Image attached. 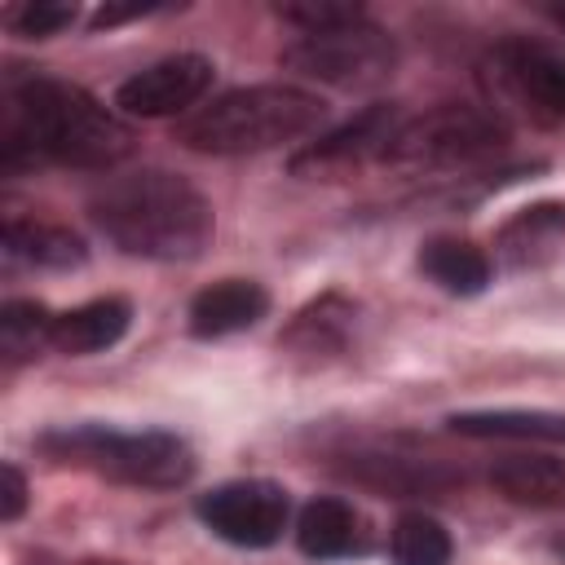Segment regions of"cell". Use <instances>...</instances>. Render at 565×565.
Wrapping results in <instances>:
<instances>
[{"instance_id":"1","label":"cell","mask_w":565,"mask_h":565,"mask_svg":"<svg viewBox=\"0 0 565 565\" xmlns=\"http://www.w3.org/2000/svg\"><path fill=\"white\" fill-rule=\"evenodd\" d=\"M4 163L53 159L66 168H115L132 150V128L93 93L66 79H26L4 102Z\"/></svg>"},{"instance_id":"2","label":"cell","mask_w":565,"mask_h":565,"mask_svg":"<svg viewBox=\"0 0 565 565\" xmlns=\"http://www.w3.org/2000/svg\"><path fill=\"white\" fill-rule=\"evenodd\" d=\"M93 225L128 256L194 260L216 234V212L199 185L177 172H128L106 181L88 203Z\"/></svg>"},{"instance_id":"3","label":"cell","mask_w":565,"mask_h":565,"mask_svg":"<svg viewBox=\"0 0 565 565\" xmlns=\"http://www.w3.org/2000/svg\"><path fill=\"white\" fill-rule=\"evenodd\" d=\"M327 106L300 84H252L212 97L177 124V141L199 154H260L305 141Z\"/></svg>"},{"instance_id":"4","label":"cell","mask_w":565,"mask_h":565,"mask_svg":"<svg viewBox=\"0 0 565 565\" xmlns=\"http://www.w3.org/2000/svg\"><path fill=\"white\" fill-rule=\"evenodd\" d=\"M40 450L57 463H75L141 490H177L194 477V450L163 428H146V433H119L102 424L49 428L40 433Z\"/></svg>"},{"instance_id":"5","label":"cell","mask_w":565,"mask_h":565,"mask_svg":"<svg viewBox=\"0 0 565 565\" xmlns=\"http://www.w3.org/2000/svg\"><path fill=\"white\" fill-rule=\"evenodd\" d=\"M282 66L331 84V88H375L393 75L397 66V44L384 26H375L366 13L335 22V26H318V31H300L287 49H282Z\"/></svg>"},{"instance_id":"6","label":"cell","mask_w":565,"mask_h":565,"mask_svg":"<svg viewBox=\"0 0 565 565\" xmlns=\"http://www.w3.org/2000/svg\"><path fill=\"white\" fill-rule=\"evenodd\" d=\"M508 146V124L481 106H433L397 128L384 150L393 168H463Z\"/></svg>"},{"instance_id":"7","label":"cell","mask_w":565,"mask_h":565,"mask_svg":"<svg viewBox=\"0 0 565 565\" xmlns=\"http://www.w3.org/2000/svg\"><path fill=\"white\" fill-rule=\"evenodd\" d=\"M287 516H291V503H287V490L274 486V481H260V477H247V481H225L216 490H207L199 499V521L234 543V547H269L282 539L287 530Z\"/></svg>"},{"instance_id":"8","label":"cell","mask_w":565,"mask_h":565,"mask_svg":"<svg viewBox=\"0 0 565 565\" xmlns=\"http://www.w3.org/2000/svg\"><path fill=\"white\" fill-rule=\"evenodd\" d=\"M216 66L203 53H172L163 62H150L146 71L128 75L115 88V106L132 119H168V115H185L190 106L203 102V93L212 88Z\"/></svg>"},{"instance_id":"9","label":"cell","mask_w":565,"mask_h":565,"mask_svg":"<svg viewBox=\"0 0 565 565\" xmlns=\"http://www.w3.org/2000/svg\"><path fill=\"white\" fill-rule=\"evenodd\" d=\"M499 88L539 124L565 119V53L530 40H508L490 57Z\"/></svg>"},{"instance_id":"10","label":"cell","mask_w":565,"mask_h":565,"mask_svg":"<svg viewBox=\"0 0 565 565\" xmlns=\"http://www.w3.org/2000/svg\"><path fill=\"white\" fill-rule=\"evenodd\" d=\"M406 124V110L393 106V102H380V106H366L362 115H353L349 124L331 128L327 137L309 141L296 159H291V172H313V177H327V172H344V168H362L371 159H384L388 141L397 137V128Z\"/></svg>"},{"instance_id":"11","label":"cell","mask_w":565,"mask_h":565,"mask_svg":"<svg viewBox=\"0 0 565 565\" xmlns=\"http://www.w3.org/2000/svg\"><path fill=\"white\" fill-rule=\"evenodd\" d=\"M296 543L313 561H340V556H362L371 547L366 516L344 503V499H313L296 516Z\"/></svg>"},{"instance_id":"12","label":"cell","mask_w":565,"mask_h":565,"mask_svg":"<svg viewBox=\"0 0 565 565\" xmlns=\"http://www.w3.org/2000/svg\"><path fill=\"white\" fill-rule=\"evenodd\" d=\"M269 309V291L252 278H221L212 287H203L190 300V331L199 340H221L234 331H247L265 318Z\"/></svg>"},{"instance_id":"13","label":"cell","mask_w":565,"mask_h":565,"mask_svg":"<svg viewBox=\"0 0 565 565\" xmlns=\"http://www.w3.org/2000/svg\"><path fill=\"white\" fill-rule=\"evenodd\" d=\"M128 322H132V305L124 296H102V300L75 305L66 313H57V322H53V349L66 353V358L102 353V349H110V344L124 340Z\"/></svg>"},{"instance_id":"14","label":"cell","mask_w":565,"mask_h":565,"mask_svg":"<svg viewBox=\"0 0 565 565\" xmlns=\"http://www.w3.org/2000/svg\"><path fill=\"white\" fill-rule=\"evenodd\" d=\"M490 486L521 508H565V459L556 455H508L490 468Z\"/></svg>"},{"instance_id":"15","label":"cell","mask_w":565,"mask_h":565,"mask_svg":"<svg viewBox=\"0 0 565 565\" xmlns=\"http://www.w3.org/2000/svg\"><path fill=\"white\" fill-rule=\"evenodd\" d=\"M561 238H565V203H534V207H521L499 230V256L512 269H530V265H543Z\"/></svg>"},{"instance_id":"16","label":"cell","mask_w":565,"mask_h":565,"mask_svg":"<svg viewBox=\"0 0 565 565\" xmlns=\"http://www.w3.org/2000/svg\"><path fill=\"white\" fill-rule=\"evenodd\" d=\"M4 256L9 260H26L40 269H75L88 260V247L79 234L62 230V225H44V221H4Z\"/></svg>"},{"instance_id":"17","label":"cell","mask_w":565,"mask_h":565,"mask_svg":"<svg viewBox=\"0 0 565 565\" xmlns=\"http://www.w3.org/2000/svg\"><path fill=\"white\" fill-rule=\"evenodd\" d=\"M419 269L450 296H477L490 287V256L468 238H428L419 247Z\"/></svg>"},{"instance_id":"18","label":"cell","mask_w":565,"mask_h":565,"mask_svg":"<svg viewBox=\"0 0 565 565\" xmlns=\"http://www.w3.org/2000/svg\"><path fill=\"white\" fill-rule=\"evenodd\" d=\"M463 437H508V441H565V415L556 411H463L450 415Z\"/></svg>"},{"instance_id":"19","label":"cell","mask_w":565,"mask_h":565,"mask_svg":"<svg viewBox=\"0 0 565 565\" xmlns=\"http://www.w3.org/2000/svg\"><path fill=\"white\" fill-rule=\"evenodd\" d=\"M349 327H353V305L344 296H318L313 305H305L291 327L282 331V344L296 349V353H335L344 349L349 340Z\"/></svg>"},{"instance_id":"20","label":"cell","mask_w":565,"mask_h":565,"mask_svg":"<svg viewBox=\"0 0 565 565\" xmlns=\"http://www.w3.org/2000/svg\"><path fill=\"white\" fill-rule=\"evenodd\" d=\"M53 322L57 313H49L40 300H9L0 309V353L4 362H26L40 349L53 344Z\"/></svg>"},{"instance_id":"21","label":"cell","mask_w":565,"mask_h":565,"mask_svg":"<svg viewBox=\"0 0 565 565\" xmlns=\"http://www.w3.org/2000/svg\"><path fill=\"white\" fill-rule=\"evenodd\" d=\"M388 547L393 565H450V534L428 512H402Z\"/></svg>"},{"instance_id":"22","label":"cell","mask_w":565,"mask_h":565,"mask_svg":"<svg viewBox=\"0 0 565 565\" xmlns=\"http://www.w3.org/2000/svg\"><path fill=\"white\" fill-rule=\"evenodd\" d=\"M9 31L26 35V40H49L57 31H66L75 22V4H62V0H26L18 9L4 13Z\"/></svg>"},{"instance_id":"23","label":"cell","mask_w":565,"mask_h":565,"mask_svg":"<svg viewBox=\"0 0 565 565\" xmlns=\"http://www.w3.org/2000/svg\"><path fill=\"white\" fill-rule=\"evenodd\" d=\"M0 477H4V490H0V521H18L22 508H26V477L18 472V463H4Z\"/></svg>"},{"instance_id":"24","label":"cell","mask_w":565,"mask_h":565,"mask_svg":"<svg viewBox=\"0 0 565 565\" xmlns=\"http://www.w3.org/2000/svg\"><path fill=\"white\" fill-rule=\"evenodd\" d=\"M79 565H119V561H79Z\"/></svg>"}]
</instances>
